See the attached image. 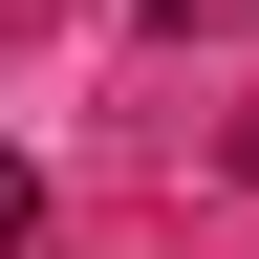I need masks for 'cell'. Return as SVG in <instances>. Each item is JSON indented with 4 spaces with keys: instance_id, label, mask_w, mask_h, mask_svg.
<instances>
[]
</instances>
